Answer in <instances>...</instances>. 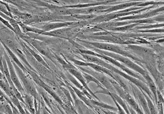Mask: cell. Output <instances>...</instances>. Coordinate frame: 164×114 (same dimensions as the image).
Listing matches in <instances>:
<instances>
[{
	"instance_id": "2e32d148",
	"label": "cell",
	"mask_w": 164,
	"mask_h": 114,
	"mask_svg": "<svg viewBox=\"0 0 164 114\" xmlns=\"http://www.w3.org/2000/svg\"><path fill=\"white\" fill-rule=\"evenodd\" d=\"M143 95L144 96L145 98L147 101V106H148L149 109L150 110V112L151 114H156V111L155 110L154 106L152 101L150 99L149 97H148L146 94H143Z\"/></svg>"
},
{
	"instance_id": "52a82bcc",
	"label": "cell",
	"mask_w": 164,
	"mask_h": 114,
	"mask_svg": "<svg viewBox=\"0 0 164 114\" xmlns=\"http://www.w3.org/2000/svg\"><path fill=\"white\" fill-rule=\"evenodd\" d=\"M70 23H65V22H55L48 24L42 27V30L45 32H50L54 30L61 28L69 26Z\"/></svg>"
},
{
	"instance_id": "ba28073f",
	"label": "cell",
	"mask_w": 164,
	"mask_h": 114,
	"mask_svg": "<svg viewBox=\"0 0 164 114\" xmlns=\"http://www.w3.org/2000/svg\"><path fill=\"white\" fill-rule=\"evenodd\" d=\"M25 47H26V48L27 49L28 51L30 52V53H31V55H32V56H33L35 58V59L38 61V62H39V63L41 64L43 66H45V67L47 68H49V66L48 65L47 63L45 62V61H44L43 59L37 53H36V52L32 49H31V48L29 46H28L27 45L25 44Z\"/></svg>"
},
{
	"instance_id": "ac0fdd59",
	"label": "cell",
	"mask_w": 164,
	"mask_h": 114,
	"mask_svg": "<svg viewBox=\"0 0 164 114\" xmlns=\"http://www.w3.org/2000/svg\"><path fill=\"white\" fill-rule=\"evenodd\" d=\"M91 102L93 103L94 104V105L102 106V107L104 108L109 109H112L114 110H116V108H114L112 107L111 106H109V105H106V104L103 103L102 102H98V101H92V100L91 101Z\"/></svg>"
},
{
	"instance_id": "ffe728a7",
	"label": "cell",
	"mask_w": 164,
	"mask_h": 114,
	"mask_svg": "<svg viewBox=\"0 0 164 114\" xmlns=\"http://www.w3.org/2000/svg\"><path fill=\"white\" fill-rule=\"evenodd\" d=\"M0 20H1V22H2L3 24H4L5 26H7V27H8L10 29L12 30L13 32H14L15 33H16L14 29V28L12 27V26L11 25V24L8 21L6 20L1 17H0Z\"/></svg>"
},
{
	"instance_id": "8992f818",
	"label": "cell",
	"mask_w": 164,
	"mask_h": 114,
	"mask_svg": "<svg viewBox=\"0 0 164 114\" xmlns=\"http://www.w3.org/2000/svg\"><path fill=\"white\" fill-rule=\"evenodd\" d=\"M1 42L2 45H3V47L6 49V51L8 52V54L10 57H11V59H12L13 62H14L21 69L24 71V72H25V73H28L27 69L25 68L24 65L21 63V62H20L19 60L17 58V57H16V56L12 50L4 42H2V41H1Z\"/></svg>"
},
{
	"instance_id": "3957f363",
	"label": "cell",
	"mask_w": 164,
	"mask_h": 114,
	"mask_svg": "<svg viewBox=\"0 0 164 114\" xmlns=\"http://www.w3.org/2000/svg\"><path fill=\"white\" fill-rule=\"evenodd\" d=\"M101 52L105 54H106L107 56H110V57H113L115 59L118 60V61L123 62V63L127 65V66H130V67L137 70V71H138V72L141 71V72H142L143 71L139 67L136 66V65L134 64L133 62H131L129 60L126 58V57H122V56L116 54L110 53L105 52V51H101Z\"/></svg>"
},
{
	"instance_id": "4fadbf2b",
	"label": "cell",
	"mask_w": 164,
	"mask_h": 114,
	"mask_svg": "<svg viewBox=\"0 0 164 114\" xmlns=\"http://www.w3.org/2000/svg\"><path fill=\"white\" fill-rule=\"evenodd\" d=\"M10 98L11 101H12L14 105L17 107L19 112L21 114H25V112L24 110L23 109L22 106H21V104L20 103L19 101V100L16 97L15 95H14L13 96H11V97H10Z\"/></svg>"
},
{
	"instance_id": "603a6c76",
	"label": "cell",
	"mask_w": 164,
	"mask_h": 114,
	"mask_svg": "<svg viewBox=\"0 0 164 114\" xmlns=\"http://www.w3.org/2000/svg\"><path fill=\"white\" fill-rule=\"evenodd\" d=\"M157 94L158 96L159 101L161 103H163L164 101L163 98L162 96H161V94L160 93L159 91H157Z\"/></svg>"
},
{
	"instance_id": "e0dca14e",
	"label": "cell",
	"mask_w": 164,
	"mask_h": 114,
	"mask_svg": "<svg viewBox=\"0 0 164 114\" xmlns=\"http://www.w3.org/2000/svg\"><path fill=\"white\" fill-rule=\"evenodd\" d=\"M68 31V28H62L54 30L50 32V33L52 34L56 35V36H60L64 35V34Z\"/></svg>"
},
{
	"instance_id": "7c38bea8",
	"label": "cell",
	"mask_w": 164,
	"mask_h": 114,
	"mask_svg": "<svg viewBox=\"0 0 164 114\" xmlns=\"http://www.w3.org/2000/svg\"><path fill=\"white\" fill-rule=\"evenodd\" d=\"M124 98L125 99V100L128 103V104L133 108H134V109L136 110L138 112H140V111H139V109L138 105H137V102H136V101H134V99L130 95H129L128 94H125Z\"/></svg>"
},
{
	"instance_id": "30bf717a",
	"label": "cell",
	"mask_w": 164,
	"mask_h": 114,
	"mask_svg": "<svg viewBox=\"0 0 164 114\" xmlns=\"http://www.w3.org/2000/svg\"><path fill=\"white\" fill-rule=\"evenodd\" d=\"M82 75L83 76H84V79H85L86 83L87 84L90 82H95L98 85V86H99V87H101V88H103V87H102V85L101 84L100 82L94 76H92L90 75L89 74L87 73L86 72H82Z\"/></svg>"
},
{
	"instance_id": "6da1fadb",
	"label": "cell",
	"mask_w": 164,
	"mask_h": 114,
	"mask_svg": "<svg viewBox=\"0 0 164 114\" xmlns=\"http://www.w3.org/2000/svg\"><path fill=\"white\" fill-rule=\"evenodd\" d=\"M14 67L17 73L18 76L20 80L22 82L24 87L26 90V91L31 96H33L35 99L38 100V95L35 88L34 84L28 78L27 76L25 75V72H23V71L16 64L12 61Z\"/></svg>"
},
{
	"instance_id": "5b68a950",
	"label": "cell",
	"mask_w": 164,
	"mask_h": 114,
	"mask_svg": "<svg viewBox=\"0 0 164 114\" xmlns=\"http://www.w3.org/2000/svg\"><path fill=\"white\" fill-rule=\"evenodd\" d=\"M93 46L94 47H98V48L102 50H105L110 51L114 52L117 53L121 54L123 55H126L125 53L121 50L118 47H117L114 45L110 44L100 43H91Z\"/></svg>"
},
{
	"instance_id": "7402d4cb",
	"label": "cell",
	"mask_w": 164,
	"mask_h": 114,
	"mask_svg": "<svg viewBox=\"0 0 164 114\" xmlns=\"http://www.w3.org/2000/svg\"><path fill=\"white\" fill-rule=\"evenodd\" d=\"M62 89L63 92L66 95V96H67V97L69 99H70V101H72L71 97L70 96V94H69V91H68L66 89L63 88V87L62 88Z\"/></svg>"
},
{
	"instance_id": "d6986e66",
	"label": "cell",
	"mask_w": 164,
	"mask_h": 114,
	"mask_svg": "<svg viewBox=\"0 0 164 114\" xmlns=\"http://www.w3.org/2000/svg\"><path fill=\"white\" fill-rule=\"evenodd\" d=\"M24 101L26 104V105L30 106V108L32 109L33 107V102L31 100V97L27 95H25L24 96Z\"/></svg>"
},
{
	"instance_id": "277c9868",
	"label": "cell",
	"mask_w": 164,
	"mask_h": 114,
	"mask_svg": "<svg viewBox=\"0 0 164 114\" xmlns=\"http://www.w3.org/2000/svg\"><path fill=\"white\" fill-rule=\"evenodd\" d=\"M68 70H69V72H70L72 75H73V76H74V77L76 78L80 81V82L82 84L83 86H84V88L87 90L88 91H89V92L93 95V97H95V98L97 99L98 100H99V99L95 96V95H94V94L93 93V92H92V91L90 90L89 88H88L87 86V84L86 83V81L85 79H84V76H83L82 74L80 72H78L77 70L75 69L74 68H68Z\"/></svg>"
},
{
	"instance_id": "7a4b0ae2",
	"label": "cell",
	"mask_w": 164,
	"mask_h": 114,
	"mask_svg": "<svg viewBox=\"0 0 164 114\" xmlns=\"http://www.w3.org/2000/svg\"><path fill=\"white\" fill-rule=\"evenodd\" d=\"M4 56L6 61H7V66H8L10 75L11 79H12L13 82L20 93L22 95H25V91L24 88L21 84V81H20L18 76L16 73V70L14 67L13 64L12 62V61H11L10 59V58L9 56L7 55L6 51H5Z\"/></svg>"
},
{
	"instance_id": "9c48e42d",
	"label": "cell",
	"mask_w": 164,
	"mask_h": 114,
	"mask_svg": "<svg viewBox=\"0 0 164 114\" xmlns=\"http://www.w3.org/2000/svg\"><path fill=\"white\" fill-rule=\"evenodd\" d=\"M18 24L20 26V27H21V28H22V31L25 32V33L29 32H31L44 35V33L45 32V31H44L42 30L34 28H33L29 27V26H26V25L21 23V22H18Z\"/></svg>"
},
{
	"instance_id": "5bb4252c",
	"label": "cell",
	"mask_w": 164,
	"mask_h": 114,
	"mask_svg": "<svg viewBox=\"0 0 164 114\" xmlns=\"http://www.w3.org/2000/svg\"><path fill=\"white\" fill-rule=\"evenodd\" d=\"M110 7V6H99L95 7H93L87 9V13H91L94 12H101V11L102 12V11L105 10V9H108Z\"/></svg>"
},
{
	"instance_id": "9a60e30c",
	"label": "cell",
	"mask_w": 164,
	"mask_h": 114,
	"mask_svg": "<svg viewBox=\"0 0 164 114\" xmlns=\"http://www.w3.org/2000/svg\"><path fill=\"white\" fill-rule=\"evenodd\" d=\"M99 4L98 3H88L84 4H79L77 5H74V6H65L64 7L66 8H76V9H80L84 8L85 7H90V6H97Z\"/></svg>"
},
{
	"instance_id": "44dd1931",
	"label": "cell",
	"mask_w": 164,
	"mask_h": 114,
	"mask_svg": "<svg viewBox=\"0 0 164 114\" xmlns=\"http://www.w3.org/2000/svg\"><path fill=\"white\" fill-rule=\"evenodd\" d=\"M135 24L123 26V27H118L114 29V31H126L132 28L135 26Z\"/></svg>"
},
{
	"instance_id": "8fae6325",
	"label": "cell",
	"mask_w": 164,
	"mask_h": 114,
	"mask_svg": "<svg viewBox=\"0 0 164 114\" xmlns=\"http://www.w3.org/2000/svg\"><path fill=\"white\" fill-rule=\"evenodd\" d=\"M138 97L139 101H140V103H141V106L143 108L145 113L146 114L150 113V110L149 109L148 106H147V101H146V98H145L143 94H142L140 93L138 94Z\"/></svg>"
}]
</instances>
